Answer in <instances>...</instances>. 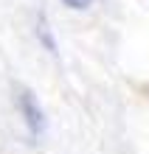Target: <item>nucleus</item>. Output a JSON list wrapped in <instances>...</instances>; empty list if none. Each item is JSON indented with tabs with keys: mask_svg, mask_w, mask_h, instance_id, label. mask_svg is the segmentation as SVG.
<instances>
[{
	"mask_svg": "<svg viewBox=\"0 0 149 154\" xmlns=\"http://www.w3.org/2000/svg\"><path fill=\"white\" fill-rule=\"evenodd\" d=\"M17 109H20L25 126H28V132L34 134V137H40V134H45V126H48V121H45V112L40 101H37V95L31 93L28 87H17Z\"/></svg>",
	"mask_w": 149,
	"mask_h": 154,
	"instance_id": "f257e3e1",
	"label": "nucleus"
},
{
	"mask_svg": "<svg viewBox=\"0 0 149 154\" xmlns=\"http://www.w3.org/2000/svg\"><path fill=\"white\" fill-rule=\"evenodd\" d=\"M37 37L42 39V45H45L51 53H57V42H53V37H51V28H48V20H45V14L37 17Z\"/></svg>",
	"mask_w": 149,
	"mask_h": 154,
	"instance_id": "f03ea898",
	"label": "nucleus"
},
{
	"mask_svg": "<svg viewBox=\"0 0 149 154\" xmlns=\"http://www.w3.org/2000/svg\"><path fill=\"white\" fill-rule=\"evenodd\" d=\"M62 3L68 6V8H76V11H82V8H87L93 0H62Z\"/></svg>",
	"mask_w": 149,
	"mask_h": 154,
	"instance_id": "7ed1b4c3",
	"label": "nucleus"
}]
</instances>
